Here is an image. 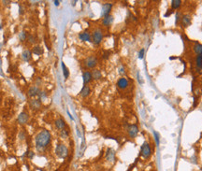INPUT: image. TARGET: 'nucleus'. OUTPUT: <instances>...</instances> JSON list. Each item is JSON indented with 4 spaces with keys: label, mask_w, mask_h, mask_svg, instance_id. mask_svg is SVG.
<instances>
[{
    "label": "nucleus",
    "mask_w": 202,
    "mask_h": 171,
    "mask_svg": "<svg viewBox=\"0 0 202 171\" xmlns=\"http://www.w3.org/2000/svg\"><path fill=\"white\" fill-rule=\"evenodd\" d=\"M52 141V135L47 130H40L35 136V144L36 148L38 151H44Z\"/></svg>",
    "instance_id": "nucleus-1"
},
{
    "label": "nucleus",
    "mask_w": 202,
    "mask_h": 171,
    "mask_svg": "<svg viewBox=\"0 0 202 171\" xmlns=\"http://www.w3.org/2000/svg\"><path fill=\"white\" fill-rule=\"evenodd\" d=\"M55 154L59 158L65 159L67 155H69V150H67V147L63 143H58L55 148Z\"/></svg>",
    "instance_id": "nucleus-2"
},
{
    "label": "nucleus",
    "mask_w": 202,
    "mask_h": 171,
    "mask_svg": "<svg viewBox=\"0 0 202 171\" xmlns=\"http://www.w3.org/2000/svg\"><path fill=\"white\" fill-rule=\"evenodd\" d=\"M103 40V32L100 28H96V30H94L92 34V41L93 43L98 45L101 43V41Z\"/></svg>",
    "instance_id": "nucleus-3"
},
{
    "label": "nucleus",
    "mask_w": 202,
    "mask_h": 171,
    "mask_svg": "<svg viewBox=\"0 0 202 171\" xmlns=\"http://www.w3.org/2000/svg\"><path fill=\"white\" fill-rule=\"evenodd\" d=\"M97 65V58L94 55L88 56L83 60V66H85V68L91 69V68H95Z\"/></svg>",
    "instance_id": "nucleus-4"
},
{
    "label": "nucleus",
    "mask_w": 202,
    "mask_h": 171,
    "mask_svg": "<svg viewBox=\"0 0 202 171\" xmlns=\"http://www.w3.org/2000/svg\"><path fill=\"white\" fill-rule=\"evenodd\" d=\"M140 154L143 158L148 159L152 155V149L148 142H144L140 148Z\"/></svg>",
    "instance_id": "nucleus-5"
},
{
    "label": "nucleus",
    "mask_w": 202,
    "mask_h": 171,
    "mask_svg": "<svg viewBox=\"0 0 202 171\" xmlns=\"http://www.w3.org/2000/svg\"><path fill=\"white\" fill-rule=\"evenodd\" d=\"M29 121V114L26 111H23L18 115V118H17V122H18L19 124L23 125L26 124Z\"/></svg>",
    "instance_id": "nucleus-6"
},
{
    "label": "nucleus",
    "mask_w": 202,
    "mask_h": 171,
    "mask_svg": "<svg viewBox=\"0 0 202 171\" xmlns=\"http://www.w3.org/2000/svg\"><path fill=\"white\" fill-rule=\"evenodd\" d=\"M181 23L183 28H187L192 23V17L190 14H183L181 18Z\"/></svg>",
    "instance_id": "nucleus-7"
},
{
    "label": "nucleus",
    "mask_w": 202,
    "mask_h": 171,
    "mask_svg": "<svg viewBox=\"0 0 202 171\" xmlns=\"http://www.w3.org/2000/svg\"><path fill=\"white\" fill-rule=\"evenodd\" d=\"M127 133L131 139H135L139 133V127L137 124H129L127 127Z\"/></svg>",
    "instance_id": "nucleus-8"
},
{
    "label": "nucleus",
    "mask_w": 202,
    "mask_h": 171,
    "mask_svg": "<svg viewBox=\"0 0 202 171\" xmlns=\"http://www.w3.org/2000/svg\"><path fill=\"white\" fill-rule=\"evenodd\" d=\"M41 106H42V103L41 101L37 98V99H31L29 101V107L32 110H35V111H37V110H39L41 108Z\"/></svg>",
    "instance_id": "nucleus-9"
},
{
    "label": "nucleus",
    "mask_w": 202,
    "mask_h": 171,
    "mask_svg": "<svg viewBox=\"0 0 202 171\" xmlns=\"http://www.w3.org/2000/svg\"><path fill=\"white\" fill-rule=\"evenodd\" d=\"M32 53H33L31 52L30 50H28V49L23 50L22 54H21L22 60H23V61H24V62H29V61H31V60H32Z\"/></svg>",
    "instance_id": "nucleus-10"
},
{
    "label": "nucleus",
    "mask_w": 202,
    "mask_h": 171,
    "mask_svg": "<svg viewBox=\"0 0 202 171\" xmlns=\"http://www.w3.org/2000/svg\"><path fill=\"white\" fill-rule=\"evenodd\" d=\"M40 92L39 87L37 86V85H34V86L30 87L28 92H27V96L28 97H35L38 96V93Z\"/></svg>",
    "instance_id": "nucleus-11"
},
{
    "label": "nucleus",
    "mask_w": 202,
    "mask_h": 171,
    "mask_svg": "<svg viewBox=\"0 0 202 171\" xmlns=\"http://www.w3.org/2000/svg\"><path fill=\"white\" fill-rule=\"evenodd\" d=\"M112 3H105L103 6H102V16L103 18L108 15H109L112 11Z\"/></svg>",
    "instance_id": "nucleus-12"
},
{
    "label": "nucleus",
    "mask_w": 202,
    "mask_h": 171,
    "mask_svg": "<svg viewBox=\"0 0 202 171\" xmlns=\"http://www.w3.org/2000/svg\"><path fill=\"white\" fill-rule=\"evenodd\" d=\"M106 160L112 163L115 161V151L112 148H109L106 151Z\"/></svg>",
    "instance_id": "nucleus-13"
},
{
    "label": "nucleus",
    "mask_w": 202,
    "mask_h": 171,
    "mask_svg": "<svg viewBox=\"0 0 202 171\" xmlns=\"http://www.w3.org/2000/svg\"><path fill=\"white\" fill-rule=\"evenodd\" d=\"M79 38L81 41H92V36L91 34L87 31H84L79 34Z\"/></svg>",
    "instance_id": "nucleus-14"
},
{
    "label": "nucleus",
    "mask_w": 202,
    "mask_h": 171,
    "mask_svg": "<svg viewBox=\"0 0 202 171\" xmlns=\"http://www.w3.org/2000/svg\"><path fill=\"white\" fill-rule=\"evenodd\" d=\"M117 86L120 89H125L128 86V81L125 78H120L117 81Z\"/></svg>",
    "instance_id": "nucleus-15"
},
{
    "label": "nucleus",
    "mask_w": 202,
    "mask_h": 171,
    "mask_svg": "<svg viewBox=\"0 0 202 171\" xmlns=\"http://www.w3.org/2000/svg\"><path fill=\"white\" fill-rule=\"evenodd\" d=\"M113 21H114L113 16L109 14V15H108V16H106L103 18L102 24L104 25V26H111V25L112 24V23H113Z\"/></svg>",
    "instance_id": "nucleus-16"
},
{
    "label": "nucleus",
    "mask_w": 202,
    "mask_h": 171,
    "mask_svg": "<svg viewBox=\"0 0 202 171\" xmlns=\"http://www.w3.org/2000/svg\"><path fill=\"white\" fill-rule=\"evenodd\" d=\"M82 80H83V84L87 85L89 82H91L92 79V74L90 71H84L82 74Z\"/></svg>",
    "instance_id": "nucleus-17"
},
{
    "label": "nucleus",
    "mask_w": 202,
    "mask_h": 171,
    "mask_svg": "<svg viewBox=\"0 0 202 171\" xmlns=\"http://www.w3.org/2000/svg\"><path fill=\"white\" fill-rule=\"evenodd\" d=\"M54 124H55V127L57 128L58 130H60V131L66 128V123H65V121L62 118H59V119L55 120Z\"/></svg>",
    "instance_id": "nucleus-18"
},
{
    "label": "nucleus",
    "mask_w": 202,
    "mask_h": 171,
    "mask_svg": "<svg viewBox=\"0 0 202 171\" xmlns=\"http://www.w3.org/2000/svg\"><path fill=\"white\" fill-rule=\"evenodd\" d=\"M91 74H92V79L95 81H98L102 78V73H101L99 69H96V68H94L93 71L91 72Z\"/></svg>",
    "instance_id": "nucleus-19"
},
{
    "label": "nucleus",
    "mask_w": 202,
    "mask_h": 171,
    "mask_svg": "<svg viewBox=\"0 0 202 171\" xmlns=\"http://www.w3.org/2000/svg\"><path fill=\"white\" fill-rule=\"evenodd\" d=\"M193 50L194 53L197 55H201L202 54V44L199 43V42H195V44L193 46Z\"/></svg>",
    "instance_id": "nucleus-20"
},
{
    "label": "nucleus",
    "mask_w": 202,
    "mask_h": 171,
    "mask_svg": "<svg viewBox=\"0 0 202 171\" xmlns=\"http://www.w3.org/2000/svg\"><path fill=\"white\" fill-rule=\"evenodd\" d=\"M90 93H91V89H90V87L88 86V85H84V86L82 87V89L81 90L80 95H81V96H82V97H87V96L90 95Z\"/></svg>",
    "instance_id": "nucleus-21"
},
{
    "label": "nucleus",
    "mask_w": 202,
    "mask_h": 171,
    "mask_svg": "<svg viewBox=\"0 0 202 171\" xmlns=\"http://www.w3.org/2000/svg\"><path fill=\"white\" fill-rule=\"evenodd\" d=\"M195 63H196L197 69L198 71L202 70V54L201 55H197L196 60H195Z\"/></svg>",
    "instance_id": "nucleus-22"
},
{
    "label": "nucleus",
    "mask_w": 202,
    "mask_h": 171,
    "mask_svg": "<svg viewBox=\"0 0 202 171\" xmlns=\"http://www.w3.org/2000/svg\"><path fill=\"white\" fill-rule=\"evenodd\" d=\"M43 53H44V50H43V49H42L40 46H35L33 48V53L34 54H36V55H41V54H43Z\"/></svg>",
    "instance_id": "nucleus-23"
},
{
    "label": "nucleus",
    "mask_w": 202,
    "mask_h": 171,
    "mask_svg": "<svg viewBox=\"0 0 202 171\" xmlns=\"http://www.w3.org/2000/svg\"><path fill=\"white\" fill-rule=\"evenodd\" d=\"M182 5V1L181 0H173L171 1V8L172 10H177V8H179Z\"/></svg>",
    "instance_id": "nucleus-24"
},
{
    "label": "nucleus",
    "mask_w": 202,
    "mask_h": 171,
    "mask_svg": "<svg viewBox=\"0 0 202 171\" xmlns=\"http://www.w3.org/2000/svg\"><path fill=\"white\" fill-rule=\"evenodd\" d=\"M27 33L25 32V31H22V32H20V34H19V39H20V41L21 42H23V41H25L27 39Z\"/></svg>",
    "instance_id": "nucleus-25"
},
{
    "label": "nucleus",
    "mask_w": 202,
    "mask_h": 171,
    "mask_svg": "<svg viewBox=\"0 0 202 171\" xmlns=\"http://www.w3.org/2000/svg\"><path fill=\"white\" fill-rule=\"evenodd\" d=\"M27 41H28V43H30V44H35L36 43V41H37V38H36V36H34V35H32V34H30V35H28L27 36V39H26Z\"/></svg>",
    "instance_id": "nucleus-26"
},
{
    "label": "nucleus",
    "mask_w": 202,
    "mask_h": 171,
    "mask_svg": "<svg viewBox=\"0 0 202 171\" xmlns=\"http://www.w3.org/2000/svg\"><path fill=\"white\" fill-rule=\"evenodd\" d=\"M62 68H63V73H64L65 79H67L69 77V68L66 66V65L64 63H62Z\"/></svg>",
    "instance_id": "nucleus-27"
},
{
    "label": "nucleus",
    "mask_w": 202,
    "mask_h": 171,
    "mask_svg": "<svg viewBox=\"0 0 202 171\" xmlns=\"http://www.w3.org/2000/svg\"><path fill=\"white\" fill-rule=\"evenodd\" d=\"M38 98L40 101H44V100H46V98H47V93H46V92H44V91H40V92L38 93Z\"/></svg>",
    "instance_id": "nucleus-28"
},
{
    "label": "nucleus",
    "mask_w": 202,
    "mask_h": 171,
    "mask_svg": "<svg viewBox=\"0 0 202 171\" xmlns=\"http://www.w3.org/2000/svg\"><path fill=\"white\" fill-rule=\"evenodd\" d=\"M35 156V152L32 151H27L23 155V157H26L27 159H33V157Z\"/></svg>",
    "instance_id": "nucleus-29"
},
{
    "label": "nucleus",
    "mask_w": 202,
    "mask_h": 171,
    "mask_svg": "<svg viewBox=\"0 0 202 171\" xmlns=\"http://www.w3.org/2000/svg\"><path fill=\"white\" fill-rule=\"evenodd\" d=\"M69 130H66V128L60 131V136L63 139H66L67 136H69Z\"/></svg>",
    "instance_id": "nucleus-30"
},
{
    "label": "nucleus",
    "mask_w": 202,
    "mask_h": 171,
    "mask_svg": "<svg viewBox=\"0 0 202 171\" xmlns=\"http://www.w3.org/2000/svg\"><path fill=\"white\" fill-rule=\"evenodd\" d=\"M144 53H145L144 49H141L139 50V59H143V57H144Z\"/></svg>",
    "instance_id": "nucleus-31"
},
{
    "label": "nucleus",
    "mask_w": 202,
    "mask_h": 171,
    "mask_svg": "<svg viewBox=\"0 0 202 171\" xmlns=\"http://www.w3.org/2000/svg\"><path fill=\"white\" fill-rule=\"evenodd\" d=\"M19 139L21 140H24L25 139V133L23 131H21L20 134H19Z\"/></svg>",
    "instance_id": "nucleus-32"
},
{
    "label": "nucleus",
    "mask_w": 202,
    "mask_h": 171,
    "mask_svg": "<svg viewBox=\"0 0 202 171\" xmlns=\"http://www.w3.org/2000/svg\"><path fill=\"white\" fill-rule=\"evenodd\" d=\"M155 141H156V144H157V146L159 145V135L157 134V132H155Z\"/></svg>",
    "instance_id": "nucleus-33"
},
{
    "label": "nucleus",
    "mask_w": 202,
    "mask_h": 171,
    "mask_svg": "<svg viewBox=\"0 0 202 171\" xmlns=\"http://www.w3.org/2000/svg\"><path fill=\"white\" fill-rule=\"evenodd\" d=\"M180 20H181V18H180V12H177V14H176V23H178Z\"/></svg>",
    "instance_id": "nucleus-34"
},
{
    "label": "nucleus",
    "mask_w": 202,
    "mask_h": 171,
    "mask_svg": "<svg viewBox=\"0 0 202 171\" xmlns=\"http://www.w3.org/2000/svg\"><path fill=\"white\" fill-rule=\"evenodd\" d=\"M19 13L21 14V15H23V13H24V11H23V6H19Z\"/></svg>",
    "instance_id": "nucleus-35"
},
{
    "label": "nucleus",
    "mask_w": 202,
    "mask_h": 171,
    "mask_svg": "<svg viewBox=\"0 0 202 171\" xmlns=\"http://www.w3.org/2000/svg\"><path fill=\"white\" fill-rule=\"evenodd\" d=\"M119 72H120L121 74H124V67H120V70H119Z\"/></svg>",
    "instance_id": "nucleus-36"
},
{
    "label": "nucleus",
    "mask_w": 202,
    "mask_h": 171,
    "mask_svg": "<svg viewBox=\"0 0 202 171\" xmlns=\"http://www.w3.org/2000/svg\"><path fill=\"white\" fill-rule=\"evenodd\" d=\"M109 53H105L103 57H104V58H108V57H109Z\"/></svg>",
    "instance_id": "nucleus-37"
},
{
    "label": "nucleus",
    "mask_w": 202,
    "mask_h": 171,
    "mask_svg": "<svg viewBox=\"0 0 202 171\" xmlns=\"http://www.w3.org/2000/svg\"><path fill=\"white\" fill-rule=\"evenodd\" d=\"M59 4H60V2L57 1V0H55V1H54V5L55 6H59Z\"/></svg>",
    "instance_id": "nucleus-38"
},
{
    "label": "nucleus",
    "mask_w": 202,
    "mask_h": 171,
    "mask_svg": "<svg viewBox=\"0 0 202 171\" xmlns=\"http://www.w3.org/2000/svg\"><path fill=\"white\" fill-rule=\"evenodd\" d=\"M11 3V1H3V4L4 5H8V4H10Z\"/></svg>",
    "instance_id": "nucleus-39"
},
{
    "label": "nucleus",
    "mask_w": 202,
    "mask_h": 171,
    "mask_svg": "<svg viewBox=\"0 0 202 171\" xmlns=\"http://www.w3.org/2000/svg\"><path fill=\"white\" fill-rule=\"evenodd\" d=\"M201 85H202V82H201Z\"/></svg>",
    "instance_id": "nucleus-40"
}]
</instances>
